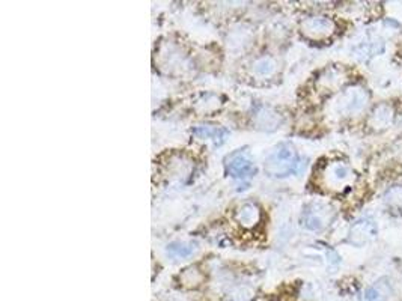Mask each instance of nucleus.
Here are the masks:
<instances>
[{
	"instance_id": "nucleus-16",
	"label": "nucleus",
	"mask_w": 402,
	"mask_h": 301,
	"mask_svg": "<svg viewBox=\"0 0 402 301\" xmlns=\"http://www.w3.org/2000/svg\"><path fill=\"white\" fill-rule=\"evenodd\" d=\"M390 294L389 285L388 283H381V280L378 283L370 285L368 287L364 294H361V301H388Z\"/></svg>"
},
{
	"instance_id": "nucleus-13",
	"label": "nucleus",
	"mask_w": 402,
	"mask_h": 301,
	"mask_svg": "<svg viewBox=\"0 0 402 301\" xmlns=\"http://www.w3.org/2000/svg\"><path fill=\"white\" fill-rule=\"evenodd\" d=\"M279 63L278 59L270 56V54H264V56L258 58L252 63V74H254L259 80H268V78L278 74Z\"/></svg>"
},
{
	"instance_id": "nucleus-4",
	"label": "nucleus",
	"mask_w": 402,
	"mask_h": 301,
	"mask_svg": "<svg viewBox=\"0 0 402 301\" xmlns=\"http://www.w3.org/2000/svg\"><path fill=\"white\" fill-rule=\"evenodd\" d=\"M354 181V172L348 164L344 161L328 163L322 170V182L328 190L341 192V190L350 187Z\"/></svg>"
},
{
	"instance_id": "nucleus-14",
	"label": "nucleus",
	"mask_w": 402,
	"mask_h": 301,
	"mask_svg": "<svg viewBox=\"0 0 402 301\" xmlns=\"http://www.w3.org/2000/svg\"><path fill=\"white\" fill-rule=\"evenodd\" d=\"M196 137L203 139V140H212L216 144H222L225 140L227 131L222 126L219 125H211V124H202V125H196L192 130Z\"/></svg>"
},
{
	"instance_id": "nucleus-1",
	"label": "nucleus",
	"mask_w": 402,
	"mask_h": 301,
	"mask_svg": "<svg viewBox=\"0 0 402 301\" xmlns=\"http://www.w3.org/2000/svg\"><path fill=\"white\" fill-rule=\"evenodd\" d=\"M300 163H298V154L295 148L283 142V144L276 145L268 155L265 157L264 169L270 177L274 178H285L294 173Z\"/></svg>"
},
{
	"instance_id": "nucleus-17",
	"label": "nucleus",
	"mask_w": 402,
	"mask_h": 301,
	"mask_svg": "<svg viewBox=\"0 0 402 301\" xmlns=\"http://www.w3.org/2000/svg\"><path fill=\"white\" fill-rule=\"evenodd\" d=\"M205 276L198 265H190L179 274V282L187 288H196L203 282Z\"/></svg>"
},
{
	"instance_id": "nucleus-18",
	"label": "nucleus",
	"mask_w": 402,
	"mask_h": 301,
	"mask_svg": "<svg viewBox=\"0 0 402 301\" xmlns=\"http://www.w3.org/2000/svg\"><path fill=\"white\" fill-rule=\"evenodd\" d=\"M198 250V245L194 243H184V241H175L168 245V255L172 258H188Z\"/></svg>"
},
{
	"instance_id": "nucleus-10",
	"label": "nucleus",
	"mask_w": 402,
	"mask_h": 301,
	"mask_svg": "<svg viewBox=\"0 0 402 301\" xmlns=\"http://www.w3.org/2000/svg\"><path fill=\"white\" fill-rule=\"evenodd\" d=\"M393 121H395V110H393L392 104L389 102H381L374 107L368 118V125L374 131H384L392 126Z\"/></svg>"
},
{
	"instance_id": "nucleus-11",
	"label": "nucleus",
	"mask_w": 402,
	"mask_h": 301,
	"mask_svg": "<svg viewBox=\"0 0 402 301\" xmlns=\"http://www.w3.org/2000/svg\"><path fill=\"white\" fill-rule=\"evenodd\" d=\"M345 71L342 67H327L321 71V74L317 78V88L321 91L333 92L339 88H342L345 83Z\"/></svg>"
},
{
	"instance_id": "nucleus-15",
	"label": "nucleus",
	"mask_w": 402,
	"mask_h": 301,
	"mask_svg": "<svg viewBox=\"0 0 402 301\" xmlns=\"http://www.w3.org/2000/svg\"><path fill=\"white\" fill-rule=\"evenodd\" d=\"M383 202H384V207L390 212L402 214V186L397 184L386 190V193L383 196Z\"/></svg>"
},
{
	"instance_id": "nucleus-9",
	"label": "nucleus",
	"mask_w": 402,
	"mask_h": 301,
	"mask_svg": "<svg viewBox=\"0 0 402 301\" xmlns=\"http://www.w3.org/2000/svg\"><path fill=\"white\" fill-rule=\"evenodd\" d=\"M234 219L244 229H255L263 219V211L256 202H243L235 208Z\"/></svg>"
},
{
	"instance_id": "nucleus-8",
	"label": "nucleus",
	"mask_w": 402,
	"mask_h": 301,
	"mask_svg": "<svg viewBox=\"0 0 402 301\" xmlns=\"http://www.w3.org/2000/svg\"><path fill=\"white\" fill-rule=\"evenodd\" d=\"M159 62L163 69H166V73H181L187 67V58L184 56L181 50L175 44H166L161 47L159 52Z\"/></svg>"
},
{
	"instance_id": "nucleus-3",
	"label": "nucleus",
	"mask_w": 402,
	"mask_h": 301,
	"mask_svg": "<svg viewBox=\"0 0 402 301\" xmlns=\"http://www.w3.org/2000/svg\"><path fill=\"white\" fill-rule=\"evenodd\" d=\"M300 32L311 41H326L336 32V23L327 15H311L300 23Z\"/></svg>"
},
{
	"instance_id": "nucleus-6",
	"label": "nucleus",
	"mask_w": 402,
	"mask_h": 301,
	"mask_svg": "<svg viewBox=\"0 0 402 301\" xmlns=\"http://www.w3.org/2000/svg\"><path fill=\"white\" fill-rule=\"evenodd\" d=\"M226 172L232 178L247 179L255 175L256 166L247 150L238 149L226 157Z\"/></svg>"
},
{
	"instance_id": "nucleus-2",
	"label": "nucleus",
	"mask_w": 402,
	"mask_h": 301,
	"mask_svg": "<svg viewBox=\"0 0 402 301\" xmlns=\"http://www.w3.org/2000/svg\"><path fill=\"white\" fill-rule=\"evenodd\" d=\"M369 98V92L364 86H350L336 97L333 102V112L341 118L357 116L364 113V110L368 107Z\"/></svg>"
},
{
	"instance_id": "nucleus-7",
	"label": "nucleus",
	"mask_w": 402,
	"mask_h": 301,
	"mask_svg": "<svg viewBox=\"0 0 402 301\" xmlns=\"http://www.w3.org/2000/svg\"><path fill=\"white\" fill-rule=\"evenodd\" d=\"M378 234V226L374 219L364 217L357 220L356 223L351 226L350 231V243L356 245V247H364L369 244Z\"/></svg>"
},
{
	"instance_id": "nucleus-12",
	"label": "nucleus",
	"mask_w": 402,
	"mask_h": 301,
	"mask_svg": "<svg viewBox=\"0 0 402 301\" xmlns=\"http://www.w3.org/2000/svg\"><path fill=\"white\" fill-rule=\"evenodd\" d=\"M254 121L259 130L274 131L282 125L283 120H282V115L278 112V110H274L273 107H268V106H263L255 113Z\"/></svg>"
},
{
	"instance_id": "nucleus-5",
	"label": "nucleus",
	"mask_w": 402,
	"mask_h": 301,
	"mask_svg": "<svg viewBox=\"0 0 402 301\" xmlns=\"http://www.w3.org/2000/svg\"><path fill=\"white\" fill-rule=\"evenodd\" d=\"M333 216H335V211L328 203L312 202L309 205H306L303 216H302V221L306 229L317 232V231L326 229L330 225V221L333 220Z\"/></svg>"
}]
</instances>
